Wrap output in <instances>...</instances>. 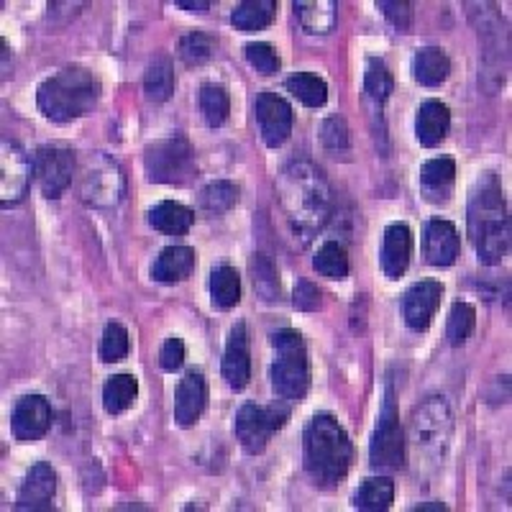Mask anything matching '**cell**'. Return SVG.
Returning a JSON list of instances; mask_svg holds the SVG:
<instances>
[{"instance_id": "cell-1", "label": "cell", "mask_w": 512, "mask_h": 512, "mask_svg": "<svg viewBox=\"0 0 512 512\" xmlns=\"http://www.w3.org/2000/svg\"><path fill=\"white\" fill-rule=\"evenodd\" d=\"M280 203L290 221L295 239L308 244L318 236L333 216V198L326 175L308 159H295L282 169L280 182Z\"/></svg>"}, {"instance_id": "cell-2", "label": "cell", "mask_w": 512, "mask_h": 512, "mask_svg": "<svg viewBox=\"0 0 512 512\" xmlns=\"http://www.w3.org/2000/svg\"><path fill=\"white\" fill-rule=\"evenodd\" d=\"M469 239L484 267H497L510 251V216L507 200L495 172H484L469 192Z\"/></svg>"}, {"instance_id": "cell-3", "label": "cell", "mask_w": 512, "mask_h": 512, "mask_svg": "<svg viewBox=\"0 0 512 512\" xmlns=\"http://www.w3.org/2000/svg\"><path fill=\"white\" fill-rule=\"evenodd\" d=\"M354 461V443L336 415L315 413L303 433V466L310 482L333 489L344 482Z\"/></svg>"}, {"instance_id": "cell-4", "label": "cell", "mask_w": 512, "mask_h": 512, "mask_svg": "<svg viewBox=\"0 0 512 512\" xmlns=\"http://www.w3.org/2000/svg\"><path fill=\"white\" fill-rule=\"evenodd\" d=\"M100 98V82L80 64H67L36 90L41 116L52 123H70L95 111Z\"/></svg>"}, {"instance_id": "cell-5", "label": "cell", "mask_w": 512, "mask_h": 512, "mask_svg": "<svg viewBox=\"0 0 512 512\" xmlns=\"http://www.w3.org/2000/svg\"><path fill=\"white\" fill-rule=\"evenodd\" d=\"M272 392L285 405H295L310 390V359L303 336L292 328H282L272 336Z\"/></svg>"}, {"instance_id": "cell-6", "label": "cell", "mask_w": 512, "mask_h": 512, "mask_svg": "<svg viewBox=\"0 0 512 512\" xmlns=\"http://www.w3.org/2000/svg\"><path fill=\"white\" fill-rule=\"evenodd\" d=\"M144 172L154 185H190L198 177L195 149L185 136L154 141L144 152Z\"/></svg>"}, {"instance_id": "cell-7", "label": "cell", "mask_w": 512, "mask_h": 512, "mask_svg": "<svg viewBox=\"0 0 512 512\" xmlns=\"http://www.w3.org/2000/svg\"><path fill=\"white\" fill-rule=\"evenodd\" d=\"M126 195V175L108 154H88L80 169V198L88 208L111 210Z\"/></svg>"}, {"instance_id": "cell-8", "label": "cell", "mask_w": 512, "mask_h": 512, "mask_svg": "<svg viewBox=\"0 0 512 512\" xmlns=\"http://www.w3.org/2000/svg\"><path fill=\"white\" fill-rule=\"evenodd\" d=\"M369 461L374 469H384V472H397L405 466V433H402L392 382H387V390H384L382 410L377 415L372 443H369Z\"/></svg>"}, {"instance_id": "cell-9", "label": "cell", "mask_w": 512, "mask_h": 512, "mask_svg": "<svg viewBox=\"0 0 512 512\" xmlns=\"http://www.w3.org/2000/svg\"><path fill=\"white\" fill-rule=\"evenodd\" d=\"M287 418H290V405L280 400L274 402V405L246 402V405L236 410L233 433H236V441L241 443L246 454H262L274 433L285 425Z\"/></svg>"}, {"instance_id": "cell-10", "label": "cell", "mask_w": 512, "mask_h": 512, "mask_svg": "<svg viewBox=\"0 0 512 512\" xmlns=\"http://www.w3.org/2000/svg\"><path fill=\"white\" fill-rule=\"evenodd\" d=\"M413 441L431 459H443L454 436V415L443 397H428L413 413Z\"/></svg>"}, {"instance_id": "cell-11", "label": "cell", "mask_w": 512, "mask_h": 512, "mask_svg": "<svg viewBox=\"0 0 512 512\" xmlns=\"http://www.w3.org/2000/svg\"><path fill=\"white\" fill-rule=\"evenodd\" d=\"M77 157L70 146L44 144L34 154V177L39 182L44 198L57 200L62 192L72 185L75 177Z\"/></svg>"}, {"instance_id": "cell-12", "label": "cell", "mask_w": 512, "mask_h": 512, "mask_svg": "<svg viewBox=\"0 0 512 512\" xmlns=\"http://www.w3.org/2000/svg\"><path fill=\"white\" fill-rule=\"evenodd\" d=\"M254 118L259 123V134L269 149H280L292 134V108L282 95L262 90L254 100Z\"/></svg>"}, {"instance_id": "cell-13", "label": "cell", "mask_w": 512, "mask_h": 512, "mask_svg": "<svg viewBox=\"0 0 512 512\" xmlns=\"http://www.w3.org/2000/svg\"><path fill=\"white\" fill-rule=\"evenodd\" d=\"M52 428V405L44 395L18 397L11 413V433L18 443H36Z\"/></svg>"}, {"instance_id": "cell-14", "label": "cell", "mask_w": 512, "mask_h": 512, "mask_svg": "<svg viewBox=\"0 0 512 512\" xmlns=\"http://www.w3.org/2000/svg\"><path fill=\"white\" fill-rule=\"evenodd\" d=\"M3 177H0V192H3V208L21 203L29 192L31 175H34V159L26 157V152L16 141L3 139V157H0Z\"/></svg>"}, {"instance_id": "cell-15", "label": "cell", "mask_w": 512, "mask_h": 512, "mask_svg": "<svg viewBox=\"0 0 512 512\" xmlns=\"http://www.w3.org/2000/svg\"><path fill=\"white\" fill-rule=\"evenodd\" d=\"M443 285L436 280L415 282L408 287V292L402 295V318L413 331H428L436 318V310L441 305Z\"/></svg>"}, {"instance_id": "cell-16", "label": "cell", "mask_w": 512, "mask_h": 512, "mask_svg": "<svg viewBox=\"0 0 512 512\" xmlns=\"http://www.w3.org/2000/svg\"><path fill=\"white\" fill-rule=\"evenodd\" d=\"M54 495H57V472H54L47 461H36L29 472H26L21 489H18L16 510H52Z\"/></svg>"}, {"instance_id": "cell-17", "label": "cell", "mask_w": 512, "mask_h": 512, "mask_svg": "<svg viewBox=\"0 0 512 512\" xmlns=\"http://www.w3.org/2000/svg\"><path fill=\"white\" fill-rule=\"evenodd\" d=\"M221 374L233 392L246 390L251 379V346L246 323H236L231 328V336H228L226 349H223Z\"/></svg>"}, {"instance_id": "cell-18", "label": "cell", "mask_w": 512, "mask_h": 512, "mask_svg": "<svg viewBox=\"0 0 512 512\" xmlns=\"http://www.w3.org/2000/svg\"><path fill=\"white\" fill-rule=\"evenodd\" d=\"M410 259H413V231L408 223H390L384 228L382 251H379V264L387 280H400L408 272Z\"/></svg>"}, {"instance_id": "cell-19", "label": "cell", "mask_w": 512, "mask_h": 512, "mask_svg": "<svg viewBox=\"0 0 512 512\" xmlns=\"http://www.w3.org/2000/svg\"><path fill=\"white\" fill-rule=\"evenodd\" d=\"M208 405V379L200 369H190L175 390V420L180 428H192Z\"/></svg>"}, {"instance_id": "cell-20", "label": "cell", "mask_w": 512, "mask_h": 512, "mask_svg": "<svg viewBox=\"0 0 512 512\" xmlns=\"http://www.w3.org/2000/svg\"><path fill=\"white\" fill-rule=\"evenodd\" d=\"M459 251L461 239L454 223L443 221V218H433V221L425 226L423 254L425 262L431 264V267H451V264L459 259Z\"/></svg>"}, {"instance_id": "cell-21", "label": "cell", "mask_w": 512, "mask_h": 512, "mask_svg": "<svg viewBox=\"0 0 512 512\" xmlns=\"http://www.w3.org/2000/svg\"><path fill=\"white\" fill-rule=\"evenodd\" d=\"M420 195H423L428 203L443 205L451 200V192L456 185V162L448 157L428 159V162L420 167Z\"/></svg>"}, {"instance_id": "cell-22", "label": "cell", "mask_w": 512, "mask_h": 512, "mask_svg": "<svg viewBox=\"0 0 512 512\" xmlns=\"http://www.w3.org/2000/svg\"><path fill=\"white\" fill-rule=\"evenodd\" d=\"M198 267V254L190 246H167L159 251L152 264V280L162 285H177L185 282Z\"/></svg>"}, {"instance_id": "cell-23", "label": "cell", "mask_w": 512, "mask_h": 512, "mask_svg": "<svg viewBox=\"0 0 512 512\" xmlns=\"http://www.w3.org/2000/svg\"><path fill=\"white\" fill-rule=\"evenodd\" d=\"M448 128H451L448 105L441 100H425L418 108V116H415V139L420 141V146L433 149V146L443 144Z\"/></svg>"}, {"instance_id": "cell-24", "label": "cell", "mask_w": 512, "mask_h": 512, "mask_svg": "<svg viewBox=\"0 0 512 512\" xmlns=\"http://www.w3.org/2000/svg\"><path fill=\"white\" fill-rule=\"evenodd\" d=\"M451 75V59L446 49L423 47L413 57V77L423 88H438Z\"/></svg>"}, {"instance_id": "cell-25", "label": "cell", "mask_w": 512, "mask_h": 512, "mask_svg": "<svg viewBox=\"0 0 512 512\" xmlns=\"http://www.w3.org/2000/svg\"><path fill=\"white\" fill-rule=\"evenodd\" d=\"M192 223H195V210L177 203V200H162L149 210V226L167 233V236H185Z\"/></svg>"}, {"instance_id": "cell-26", "label": "cell", "mask_w": 512, "mask_h": 512, "mask_svg": "<svg viewBox=\"0 0 512 512\" xmlns=\"http://www.w3.org/2000/svg\"><path fill=\"white\" fill-rule=\"evenodd\" d=\"M395 502V482L390 477H369L351 497V505L361 512L390 510Z\"/></svg>"}, {"instance_id": "cell-27", "label": "cell", "mask_w": 512, "mask_h": 512, "mask_svg": "<svg viewBox=\"0 0 512 512\" xmlns=\"http://www.w3.org/2000/svg\"><path fill=\"white\" fill-rule=\"evenodd\" d=\"M177 88V77H175V67L169 62V57L159 54L149 62L144 72V93L146 98L152 100V103H167L172 98Z\"/></svg>"}, {"instance_id": "cell-28", "label": "cell", "mask_w": 512, "mask_h": 512, "mask_svg": "<svg viewBox=\"0 0 512 512\" xmlns=\"http://www.w3.org/2000/svg\"><path fill=\"white\" fill-rule=\"evenodd\" d=\"M210 303L218 310H231L241 303V277L231 264H221L210 274Z\"/></svg>"}, {"instance_id": "cell-29", "label": "cell", "mask_w": 512, "mask_h": 512, "mask_svg": "<svg viewBox=\"0 0 512 512\" xmlns=\"http://www.w3.org/2000/svg\"><path fill=\"white\" fill-rule=\"evenodd\" d=\"M139 397V379L134 374H113L103 387V408L108 415L126 413Z\"/></svg>"}, {"instance_id": "cell-30", "label": "cell", "mask_w": 512, "mask_h": 512, "mask_svg": "<svg viewBox=\"0 0 512 512\" xmlns=\"http://www.w3.org/2000/svg\"><path fill=\"white\" fill-rule=\"evenodd\" d=\"M277 16V3L274 0H244L231 11V24L244 34L262 31Z\"/></svg>"}, {"instance_id": "cell-31", "label": "cell", "mask_w": 512, "mask_h": 512, "mask_svg": "<svg viewBox=\"0 0 512 512\" xmlns=\"http://www.w3.org/2000/svg\"><path fill=\"white\" fill-rule=\"evenodd\" d=\"M295 13L308 34L326 36L336 26V3L331 0H303L295 3Z\"/></svg>"}, {"instance_id": "cell-32", "label": "cell", "mask_w": 512, "mask_h": 512, "mask_svg": "<svg viewBox=\"0 0 512 512\" xmlns=\"http://www.w3.org/2000/svg\"><path fill=\"white\" fill-rule=\"evenodd\" d=\"M313 269L320 274V277H326V280L341 282L349 277V254H346L344 244H338V241H326V244L320 246L318 254L313 256Z\"/></svg>"}, {"instance_id": "cell-33", "label": "cell", "mask_w": 512, "mask_h": 512, "mask_svg": "<svg viewBox=\"0 0 512 512\" xmlns=\"http://www.w3.org/2000/svg\"><path fill=\"white\" fill-rule=\"evenodd\" d=\"M285 88L292 98H297L303 105H308V108H323L328 100L326 80L313 75V72H297V75L287 77Z\"/></svg>"}, {"instance_id": "cell-34", "label": "cell", "mask_w": 512, "mask_h": 512, "mask_svg": "<svg viewBox=\"0 0 512 512\" xmlns=\"http://www.w3.org/2000/svg\"><path fill=\"white\" fill-rule=\"evenodd\" d=\"M239 198H241V192L233 182L216 180L200 190L198 205L205 216H223V213H228L233 205L239 203Z\"/></svg>"}, {"instance_id": "cell-35", "label": "cell", "mask_w": 512, "mask_h": 512, "mask_svg": "<svg viewBox=\"0 0 512 512\" xmlns=\"http://www.w3.org/2000/svg\"><path fill=\"white\" fill-rule=\"evenodd\" d=\"M200 113H203L205 123L210 128H218L228 121L231 116V98H228V90L218 82H205L200 88Z\"/></svg>"}, {"instance_id": "cell-36", "label": "cell", "mask_w": 512, "mask_h": 512, "mask_svg": "<svg viewBox=\"0 0 512 512\" xmlns=\"http://www.w3.org/2000/svg\"><path fill=\"white\" fill-rule=\"evenodd\" d=\"M392 90H395V77H392L390 67L377 57L369 59L367 72H364V93H367V98L374 105H384Z\"/></svg>"}, {"instance_id": "cell-37", "label": "cell", "mask_w": 512, "mask_h": 512, "mask_svg": "<svg viewBox=\"0 0 512 512\" xmlns=\"http://www.w3.org/2000/svg\"><path fill=\"white\" fill-rule=\"evenodd\" d=\"M251 274H254L251 277L254 280V290L259 292L264 303H280V274H277L274 264L267 259V254H254V259H251Z\"/></svg>"}, {"instance_id": "cell-38", "label": "cell", "mask_w": 512, "mask_h": 512, "mask_svg": "<svg viewBox=\"0 0 512 512\" xmlns=\"http://www.w3.org/2000/svg\"><path fill=\"white\" fill-rule=\"evenodd\" d=\"M477 326V308L472 303H454L448 310L446 338L451 346H464Z\"/></svg>"}, {"instance_id": "cell-39", "label": "cell", "mask_w": 512, "mask_h": 512, "mask_svg": "<svg viewBox=\"0 0 512 512\" xmlns=\"http://www.w3.org/2000/svg\"><path fill=\"white\" fill-rule=\"evenodd\" d=\"M128 351H131V336H128L126 326H121V323H108L103 331V338H100V361L103 364H118V361L126 359Z\"/></svg>"}, {"instance_id": "cell-40", "label": "cell", "mask_w": 512, "mask_h": 512, "mask_svg": "<svg viewBox=\"0 0 512 512\" xmlns=\"http://www.w3.org/2000/svg\"><path fill=\"white\" fill-rule=\"evenodd\" d=\"M218 47V39H213L210 34H205V31H190V34H185L180 39V57L182 62L190 64V67H198V64H205L210 57H213V52H216Z\"/></svg>"}, {"instance_id": "cell-41", "label": "cell", "mask_w": 512, "mask_h": 512, "mask_svg": "<svg viewBox=\"0 0 512 512\" xmlns=\"http://www.w3.org/2000/svg\"><path fill=\"white\" fill-rule=\"evenodd\" d=\"M244 54L246 62H249L259 75L269 77L280 72V54H277V49H274L272 44H267V41H251V44L244 47Z\"/></svg>"}, {"instance_id": "cell-42", "label": "cell", "mask_w": 512, "mask_h": 512, "mask_svg": "<svg viewBox=\"0 0 512 512\" xmlns=\"http://www.w3.org/2000/svg\"><path fill=\"white\" fill-rule=\"evenodd\" d=\"M320 139H323L328 152H349V128H346L344 118H328V121H323Z\"/></svg>"}, {"instance_id": "cell-43", "label": "cell", "mask_w": 512, "mask_h": 512, "mask_svg": "<svg viewBox=\"0 0 512 512\" xmlns=\"http://www.w3.org/2000/svg\"><path fill=\"white\" fill-rule=\"evenodd\" d=\"M377 8L384 13V18H387L397 31H402V34L413 26V6L405 3V0H379Z\"/></svg>"}, {"instance_id": "cell-44", "label": "cell", "mask_w": 512, "mask_h": 512, "mask_svg": "<svg viewBox=\"0 0 512 512\" xmlns=\"http://www.w3.org/2000/svg\"><path fill=\"white\" fill-rule=\"evenodd\" d=\"M292 305H295V310H303V313H315V310L323 308V292L313 282L300 280L295 287V295H292Z\"/></svg>"}, {"instance_id": "cell-45", "label": "cell", "mask_w": 512, "mask_h": 512, "mask_svg": "<svg viewBox=\"0 0 512 512\" xmlns=\"http://www.w3.org/2000/svg\"><path fill=\"white\" fill-rule=\"evenodd\" d=\"M185 344H182V338L177 336H169L167 341H164L162 351H159V367L164 369V372L175 374L177 369H182V364H185Z\"/></svg>"}, {"instance_id": "cell-46", "label": "cell", "mask_w": 512, "mask_h": 512, "mask_svg": "<svg viewBox=\"0 0 512 512\" xmlns=\"http://www.w3.org/2000/svg\"><path fill=\"white\" fill-rule=\"evenodd\" d=\"M177 6L185 8V11H190V13H208L210 11L208 0H177Z\"/></svg>"}, {"instance_id": "cell-47", "label": "cell", "mask_w": 512, "mask_h": 512, "mask_svg": "<svg viewBox=\"0 0 512 512\" xmlns=\"http://www.w3.org/2000/svg\"><path fill=\"white\" fill-rule=\"evenodd\" d=\"M448 505H443V502L433 500V502H420L418 507H415V512H446Z\"/></svg>"}]
</instances>
